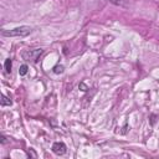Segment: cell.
<instances>
[{
  "mask_svg": "<svg viewBox=\"0 0 159 159\" xmlns=\"http://www.w3.org/2000/svg\"><path fill=\"white\" fill-rule=\"evenodd\" d=\"M32 29L30 26H19L15 29H11V30H5L3 29L1 30V35L6 36V37H25L27 36L29 34H31Z\"/></svg>",
  "mask_w": 159,
  "mask_h": 159,
  "instance_id": "1",
  "label": "cell"
},
{
  "mask_svg": "<svg viewBox=\"0 0 159 159\" xmlns=\"http://www.w3.org/2000/svg\"><path fill=\"white\" fill-rule=\"evenodd\" d=\"M44 50L42 49H34V50H25L23 52V57L26 61H31V62H37L39 57L42 55Z\"/></svg>",
  "mask_w": 159,
  "mask_h": 159,
  "instance_id": "2",
  "label": "cell"
},
{
  "mask_svg": "<svg viewBox=\"0 0 159 159\" xmlns=\"http://www.w3.org/2000/svg\"><path fill=\"white\" fill-rule=\"evenodd\" d=\"M66 150H67V148H66L65 143H62V142H56V143L52 144V152L57 154V156H64Z\"/></svg>",
  "mask_w": 159,
  "mask_h": 159,
  "instance_id": "3",
  "label": "cell"
},
{
  "mask_svg": "<svg viewBox=\"0 0 159 159\" xmlns=\"http://www.w3.org/2000/svg\"><path fill=\"white\" fill-rule=\"evenodd\" d=\"M11 66H12L11 58H6V60H5V64H4V67H5V71H6L8 73L11 72Z\"/></svg>",
  "mask_w": 159,
  "mask_h": 159,
  "instance_id": "4",
  "label": "cell"
},
{
  "mask_svg": "<svg viewBox=\"0 0 159 159\" xmlns=\"http://www.w3.org/2000/svg\"><path fill=\"white\" fill-rule=\"evenodd\" d=\"M108 1H110V3H112V4H114V5L124 6V5H127L128 0H108Z\"/></svg>",
  "mask_w": 159,
  "mask_h": 159,
  "instance_id": "5",
  "label": "cell"
},
{
  "mask_svg": "<svg viewBox=\"0 0 159 159\" xmlns=\"http://www.w3.org/2000/svg\"><path fill=\"white\" fill-rule=\"evenodd\" d=\"M11 104H12L11 99L8 98L5 95H3V97H1V106H11Z\"/></svg>",
  "mask_w": 159,
  "mask_h": 159,
  "instance_id": "6",
  "label": "cell"
},
{
  "mask_svg": "<svg viewBox=\"0 0 159 159\" xmlns=\"http://www.w3.org/2000/svg\"><path fill=\"white\" fill-rule=\"evenodd\" d=\"M27 71H29L27 65H21L20 66V69H19V75L20 76H25V75L27 73Z\"/></svg>",
  "mask_w": 159,
  "mask_h": 159,
  "instance_id": "7",
  "label": "cell"
},
{
  "mask_svg": "<svg viewBox=\"0 0 159 159\" xmlns=\"http://www.w3.org/2000/svg\"><path fill=\"white\" fill-rule=\"evenodd\" d=\"M52 70H53V72L58 75V73H62V72H64L65 67H64V66H62V65H56V66H55V67H53Z\"/></svg>",
  "mask_w": 159,
  "mask_h": 159,
  "instance_id": "8",
  "label": "cell"
},
{
  "mask_svg": "<svg viewBox=\"0 0 159 159\" xmlns=\"http://www.w3.org/2000/svg\"><path fill=\"white\" fill-rule=\"evenodd\" d=\"M27 156L29 157H32V158H37V154L35 153V150L30 148V149H27Z\"/></svg>",
  "mask_w": 159,
  "mask_h": 159,
  "instance_id": "9",
  "label": "cell"
},
{
  "mask_svg": "<svg viewBox=\"0 0 159 159\" xmlns=\"http://www.w3.org/2000/svg\"><path fill=\"white\" fill-rule=\"evenodd\" d=\"M80 88H81L82 91H88V87H87L86 85H85V83H83V82H81V83H80Z\"/></svg>",
  "mask_w": 159,
  "mask_h": 159,
  "instance_id": "10",
  "label": "cell"
},
{
  "mask_svg": "<svg viewBox=\"0 0 159 159\" xmlns=\"http://www.w3.org/2000/svg\"><path fill=\"white\" fill-rule=\"evenodd\" d=\"M1 143L4 144V143H6V138L4 137V136H1Z\"/></svg>",
  "mask_w": 159,
  "mask_h": 159,
  "instance_id": "11",
  "label": "cell"
}]
</instances>
